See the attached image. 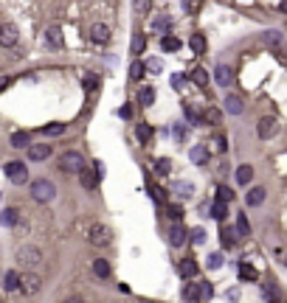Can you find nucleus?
Wrapping results in <instances>:
<instances>
[{
	"label": "nucleus",
	"instance_id": "10",
	"mask_svg": "<svg viewBox=\"0 0 287 303\" xmlns=\"http://www.w3.org/2000/svg\"><path fill=\"white\" fill-rule=\"evenodd\" d=\"M186 239H189V230H186L180 222H175L172 227H169V244L180 247V244H186Z\"/></svg>",
	"mask_w": 287,
	"mask_h": 303
},
{
	"label": "nucleus",
	"instance_id": "3",
	"mask_svg": "<svg viewBox=\"0 0 287 303\" xmlns=\"http://www.w3.org/2000/svg\"><path fill=\"white\" fill-rule=\"evenodd\" d=\"M88 239H90V244H93V247H107L110 242H113V230H110L107 224L96 222V224H90V230H88Z\"/></svg>",
	"mask_w": 287,
	"mask_h": 303
},
{
	"label": "nucleus",
	"instance_id": "27",
	"mask_svg": "<svg viewBox=\"0 0 287 303\" xmlns=\"http://www.w3.org/2000/svg\"><path fill=\"white\" fill-rule=\"evenodd\" d=\"M166 216H169L172 222H180V219H183V208H180L177 202H169V205H166Z\"/></svg>",
	"mask_w": 287,
	"mask_h": 303
},
{
	"label": "nucleus",
	"instance_id": "33",
	"mask_svg": "<svg viewBox=\"0 0 287 303\" xmlns=\"http://www.w3.org/2000/svg\"><path fill=\"white\" fill-rule=\"evenodd\" d=\"M237 233L240 236L251 233V224H248V216H245V213H237Z\"/></svg>",
	"mask_w": 287,
	"mask_h": 303
},
{
	"label": "nucleus",
	"instance_id": "19",
	"mask_svg": "<svg viewBox=\"0 0 287 303\" xmlns=\"http://www.w3.org/2000/svg\"><path fill=\"white\" fill-rule=\"evenodd\" d=\"M93 275L96 278H110V261L107 258H96L93 261Z\"/></svg>",
	"mask_w": 287,
	"mask_h": 303
},
{
	"label": "nucleus",
	"instance_id": "26",
	"mask_svg": "<svg viewBox=\"0 0 287 303\" xmlns=\"http://www.w3.org/2000/svg\"><path fill=\"white\" fill-rule=\"evenodd\" d=\"M183 298H186L189 303L200 301V283H186V289H183Z\"/></svg>",
	"mask_w": 287,
	"mask_h": 303
},
{
	"label": "nucleus",
	"instance_id": "37",
	"mask_svg": "<svg viewBox=\"0 0 287 303\" xmlns=\"http://www.w3.org/2000/svg\"><path fill=\"white\" fill-rule=\"evenodd\" d=\"M265 42L270 45V48H279V45H282V34H279V31H267V34H265Z\"/></svg>",
	"mask_w": 287,
	"mask_h": 303
},
{
	"label": "nucleus",
	"instance_id": "41",
	"mask_svg": "<svg viewBox=\"0 0 287 303\" xmlns=\"http://www.w3.org/2000/svg\"><path fill=\"white\" fill-rule=\"evenodd\" d=\"M189 236H192V242H195V244H203V242H206V230H203V227H195Z\"/></svg>",
	"mask_w": 287,
	"mask_h": 303
},
{
	"label": "nucleus",
	"instance_id": "18",
	"mask_svg": "<svg viewBox=\"0 0 287 303\" xmlns=\"http://www.w3.org/2000/svg\"><path fill=\"white\" fill-rule=\"evenodd\" d=\"M189 157H192V163H197V166H206L208 163V146H195V149L189 152Z\"/></svg>",
	"mask_w": 287,
	"mask_h": 303
},
{
	"label": "nucleus",
	"instance_id": "36",
	"mask_svg": "<svg viewBox=\"0 0 287 303\" xmlns=\"http://www.w3.org/2000/svg\"><path fill=\"white\" fill-rule=\"evenodd\" d=\"M62 132H65V126H62L59 121H54V123H48V126H43V135H54V138H57V135H62Z\"/></svg>",
	"mask_w": 287,
	"mask_h": 303
},
{
	"label": "nucleus",
	"instance_id": "23",
	"mask_svg": "<svg viewBox=\"0 0 287 303\" xmlns=\"http://www.w3.org/2000/svg\"><path fill=\"white\" fill-rule=\"evenodd\" d=\"M262 292L270 303H282V292H279V286H276L273 281H270V283H262Z\"/></svg>",
	"mask_w": 287,
	"mask_h": 303
},
{
	"label": "nucleus",
	"instance_id": "12",
	"mask_svg": "<svg viewBox=\"0 0 287 303\" xmlns=\"http://www.w3.org/2000/svg\"><path fill=\"white\" fill-rule=\"evenodd\" d=\"M220 242H222V247L225 250H234L237 247V242H240V233H237V227H222V233H220Z\"/></svg>",
	"mask_w": 287,
	"mask_h": 303
},
{
	"label": "nucleus",
	"instance_id": "49",
	"mask_svg": "<svg viewBox=\"0 0 287 303\" xmlns=\"http://www.w3.org/2000/svg\"><path fill=\"white\" fill-rule=\"evenodd\" d=\"M135 9H138V11H144V14H147V11L152 9V6H150V3H147V0H138V3H135Z\"/></svg>",
	"mask_w": 287,
	"mask_h": 303
},
{
	"label": "nucleus",
	"instance_id": "17",
	"mask_svg": "<svg viewBox=\"0 0 287 303\" xmlns=\"http://www.w3.org/2000/svg\"><path fill=\"white\" fill-rule=\"evenodd\" d=\"M17 219H20V211H17V208H6V211H0V224H3V227H14Z\"/></svg>",
	"mask_w": 287,
	"mask_h": 303
},
{
	"label": "nucleus",
	"instance_id": "13",
	"mask_svg": "<svg viewBox=\"0 0 287 303\" xmlns=\"http://www.w3.org/2000/svg\"><path fill=\"white\" fill-rule=\"evenodd\" d=\"M90 40L93 42H99V45H104L107 40H110V28H107L104 22H93L90 25Z\"/></svg>",
	"mask_w": 287,
	"mask_h": 303
},
{
	"label": "nucleus",
	"instance_id": "15",
	"mask_svg": "<svg viewBox=\"0 0 287 303\" xmlns=\"http://www.w3.org/2000/svg\"><path fill=\"white\" fill-rule=\"evenodd\" d=\"M45 42L51 48H62V28L59 25H48L45 28Z\"/></svg>",
	"mask_w": 287,
	"mask_h": 303
},
{
	"label": "nucleus",
	"instance_id": "50",
	"mask_svg": "<svg viewBox=\"0 0 287 303\" xmlns=\"http://www.w3.org/2000/svg\"><path fill=\"white\" fill-rule=\"evenodd\" d=\"M175 138H177V141H183V138H186V126L177 123V126H175Z\"/></svg>",
	"mask_w": 287,
	"mask_h": 303
},
{
	"label": "nucleus",
	"instance_id": "44",
	"mask_svg": "<svg viewBox=\"0 0 287 303\" xmlns=\"http://www.w3.org/2000/svg\"><path fill=\"white\" fill-rule=\"evenodd\" d=\"M130 76L138 81V79L144 76V65H141V62H132V67H130Z\"/></svg>",
	"mask_w": 287,
	"mask_h": 303
},
{
	"label": "nucleus",
	"instance_id": "31",
	"mask_svg": "<svg viewBox=\"0 0 287 303\" xmlns=\"http://www.w3.org/2000/svg\"><path fill=\"white\" fill-rule=\"evenodd\" d=\"M240 278L242 281H256V278H259V272H256L251 264H240Z\"/></svg>",
	"mask_w": 287,
	"mask_h": 303
},
{
	"label": "nucleus",
	"instance_id": "4",
	"mask_svg": "<svg viewBox=\"0 0 287 303\" xmlns=\"http://www.w3.org/2000/svg\"><path fill=\"white\" fill-rule=\"evenodd\" d=\"M6 177L12 180L14 185H23L25 180H28V168L20 160H12V163H6Z\"/></svg>",
	"mask_w": 287,
	"mask_h": 303
},
{
	"label": "nucleus",
	"instance_id": "56",
	"mask_svg": "<svg viewBox=\"0 0 287 303\" xmlns=\"http://www.w3.org/2000/svg\"><path fill=\"white\" fill-rule=\"evenodd\" d=\"M285 264H287V256H285Z\"/></svg>",
	"mask_w": 287,
	"mask_h": 303
},
{
	"label": "nucleus",
	"instance_id": "21",
	"mask_svg": "<svg viewBox=\"0 0 287 303\" xmlns=\"http://www.w3.org/2000/svg\"><path fill=\"white\" fill-rule=\"evenodd\" d=\"M3 289H9V292H17V289H20V272H17V269L6 272V278H3Z\"/></svg>",
	"mask_w": 287,
	"mask_h": 303
},
{
	"label": "nucleus",
	"instance_id": "39",
	"mask_svg": "<svg viewBox=\"0 0 287 303\" xmlns=\"http://www.w3.org/2000/svg\"><path fill=\"white\" fill-rule=\"evenodd\" d=\"M155 168H158V174H169V168H172V160H169V157H161Z\"/></svg>",
	"mask_w": 287,
	"mask_h": 303
},
{
	"label": "nucleus",
	"instance_id": "8",
	"mask_svg": "<svg viewBox=\"0 0 287 303\" xmlns=\"http://www.w3.org/2000/svg\"><path fill=\"white\" fill-rule=\"evenodd\" d=\"M17 37H20V31H17L14 22H3V25H0V45H3V48L17 45Z\"/></svg>",
	"mask_w": 287,
	"mask_h": 303
},
{
	"label": "nucleus",
	"instance_id": "48",
	"mask_svg": "<svg viewBox=\"0 0 287 303\" xmlns=\"http://www.w3.org/2000/svg\"><path fill=\"white\" fill-rule=\"evenodd\" d=\"M186 118H189L192 123H197V121H200V115L195 112V107H186Z\"/></svg>",
	"mask_w": 287,
	"mask_h": 303
},
{
	"label": "nucleus",
	"instance_id": "40",
	"mask_svg": "<svg viewBox=\"0 0 287 303\" xmlns=\"http://www.w3.org/2000/svg\"><path fill=\"white\" fill-rule=\"evenodd\" d=\"M175 191H177V194H180V197H192V182H177V185H175Z\"/></svg>",
	"mask_w": 287,
	"mask_h": 303
},
{
	"label": "nucleus",
	"instance_id": "24",
	"mask_svg": "<svg viewBox=\"0 0 287 303\" xmlns=\"http://www.w3.org/2000/svg\"><path fill=\"white\" fill-rule=\"evenodd\" d=\"M251 180H253V168L248 166V163H245V166H240V168H237V182H240V185H248Z\"/></svg>",
	"mask_w": 287,
	"mask_h": 303
},
{
	"label": "nucleus",
	"instance_id": "30",
	"mask_svg": "<svg viewBox=\"0 0 287 303\" xmlns=\"http://www.w3.org/2000/svg\"><path fill=\"white\" fill-rule=\"evenodd\" d=\"M135 135H138V141H141V143H147V141L152 138V126H150V123H138Z\"/></svg>",
	"mask_w": 287,
	"mask_h": 303
},
{
	"label": "nucleus",
	"instance_id": "54",
	"mask_svg": "<svg viewBox=\"0 0 287 303\" xmlns=\"http://www.w3.org/2000/svg\"><path fill=\"white\" fill-rule=\"evenodd\" d=\"M279 9H282V11L287 14V0H282V3H279Z\"/></svg>",
	"mask_w": 287,
	"mask_h": 303
},
{
	"label": "nucleus",
	"instance_id": "53",
	"mask_svg": "<svg viewBox=\"0 0 287 303\" xmlns=\"http://www.w3.org/2000/svg\"><path fill=\"white\" fill-rule=\"evenodd\" d=\"M65 303H85V301H82V298H68Z\"/></svg>",
	"mask_w": 287,
	"mask_h": 303
},
{
	"label": "nucleus",
	"instance_id": "7",
	"mask_svg": "<svg viewBox=\"0 0 287 303\" xmlns=\"http://www.w3.org/2000/svg\"><path fill=\"white\" fill-rule=\"evenodd\" d=\"M17 261L25 264V267H37V264L43 261V253H40L37 247H20V250H17Z\"/></svg>",
	"mask_w": 287,
	"mask_h": 303
},
{
	"label": "nucleus",
	"instance_id": "6",
	"mask_svg": "<svg viewBox=\"0 0 287 303\" xmlns=\"http://www.w3.org/2000/svg\"><path fill=\"white\" fill-rule=\"evenodd\" d=\"M102 168H104L102 163H96V168H93V171H90V168H85V171L79 174V180H82V188H85V191H96V185H99V177L104 174Z\"/></svg>",
	"mask_w": 287,
	"mask_h": 303
},
{
	"label": "nucleus",
	"instance_id": "43",
	"mask_svg": "<svg viewBox=\"0 0 287 303\" xmlns=\"http://www.w3.org/2000/svg\"><path fill=\"white\" fill-rule=\"evenodd\" d=\"M211 295H214V289H211V283H206V281H203V283H200V301H208Z\"/></svg>",
	"mask_w": 287,
	"mask_h": 303
},
{
	"label": "nucleus",
	"instance_id": "9",
	"mask_svg": "<svg viewBox=\"0 0 287 303\" xmlns=\"http://www.w3.org/2000/svg\"><path fill=\"white\" fill-rule=\"evenodd\" d=\"M276 118L273 115H265V118H259V123H256V135L262 138V141H267V138H273L276 135Z\"/></svg>",
	"mask_w": 287,
	"mask_h": 303
},
{
	"label": "nucleus",
	"instance_id": "29",
	"mask_svg": "<svg viewBox=\"0 0 287 303\" xmlns=\"http://www.w3.org/2000/svg\"><path fill=\"white\" fill-rule=\"evenodd\" d=\"M138 101H141L144 107H150L152 101H155V90H152V87H141V90H138Z\"/></svg>",
	"mask_w": 287,
	"mask_h": 303
},
{
	"label": "nucleus",
	"instance_id": "2",
	"mask_svg": "<svg viewBox=\"0 0 287 303\" xmlns=\"http://www.w3.org/2000/svg\"><path fill=\"white\" fill-rule=\"evenodd\" d=\"M31 197L37 202H51L57 197V185L51 182V180H34L31 182Z\"/></svg>",
	"mask_w": 287,
	"mask_h": 303
},
{
	"label": "nucleus",
	"instance_id": "22",
	"mask_svg": "<svg viewBox=\"0 0 287 303\" xmlns=\"http://www.w3.org/2000/svg\"><path fill=\"white\" fill-rule=\"evenodd\" d=\"M245 202H248L251 208H259V205L265 202V188H259V185L251 188V191H248V197H245Z\"/></svg>",
	"mask_w": 287,
	"mask_h": 303
},
{
	"label": "nucleus",
	"instance_id": "14",
	"mask_svg": "<svg viewBox=\"0 0 287 303\" xmlns=\"http://www.w3.org/2000/svg\"><path fill=\"white\" fill-rule=\"evenodd\" d=\"M214 81L222 84V87H228L231 81H234V70H231L228 65H217L214 67Z\"/></svg>",
	"mask_w": 287,
	"mask_h": 303
},
{
	"label": "nucleus",
	"instance_id": "16",
	"mask_svg": "<svg viewBox=\"0 0 287 303\" xmlns=\"http://www.w3.org/2000/svg\"><path fill=\"white\" fill-rule=\"evenodd\" d=\"M197 261L195 258H183V261H180V264H177V272H180V275H183V278H195L197 275Z\"/></svg>",
	"mask_w": 287,
	"mask_h": 303
},
{
	"label": "nucleus",
	"instance_id": "42",
	"mask_svg": "<svg viewBox=\"0 0 287 303\" xmlns=\"http://www.w3.org/2000/svg\"><path fill=\"white\" fill-rule=\"evenodd\" d=\"M144 45H147V40L138 34V37H132V54H141L144 51Z\"/></svg>",
	"mask_w": 287,
	"mask_h": 303
},
{
	"label": "nucleus",
	"instance_id": "20",
	"mask_svg": "<svg viewBox=\"0 0 287 303\" xmlns=\"http://www.w3.org/2000/svg\"><path fill=\"white\" fill-rule=\"evenodd\" d=\"M242 110H245V104H242L240 96H225V112H231V115H240Z\"/></svg>",
	"mask_w": 287,
	"mask_h": 303
},
{
	"label": "nucleus",
	"instance_id": "28",
	"mask_svg": "<svg viewBox=\"0 0 287 303\" xmlns=\"http://www.w3.org/2000/svg\"><path fill=\"white\" fill-rule=\"evenodd\" d=\"M192 81H195L197 87H206V84H208V73L203 70V67H195V70H192Z\"/></svg>",
	"mask_w": 287,
	"mask_h": 303
},
{
	"label": "nucleus",
	"instance_id": "55",
	"mask_svg": "<svg viewBox=\"0 0 287 303\" xmlns=\"http://www.w3.org/2000/svg\"><path fill=\"white\" fill-rule=\"evenodd\" d=\"M6 84H9V79H0V90H6Z\"/></svg>",
	"mask_w": 287,
	"mask_h": 303
},
{
	"label": "nucleus",
	"instance_id": "34",
	"mask_svg": "<svg viewBox=\"0 0 287 303\" xmlns=\"http://www.w3.org/2000/svg\"><path fill=\"white\" fill-rule=\"evenodd\" d=\"M192 48H195L197 54H206V48H208L206 37H203V34H195V37H192Z\"/></svg>",
	"mask_w": 287,
	"mask_h": 303
},
{
	"label": "nucleus",
	"instance_id": "38",
	"mask_svg": "<svg viewBox=\"0 0 287 303\" xmlns=\"http://www.w3.org/2000/svg\"><path fill=\"white\" fill-rule=\"evenodd\" d=\"M211 216L214 219H225V202H214L211 205Z\"/></svg>",
	"mask_w": 287,
	"mask_h": 303
},
{
	"label": "nucleus",
	"instance_id": "46",
	"mask_svg": "<svg viewBox=\"0 0 287 303\" xmlns=\"http://www.w3.org/2000/svg\"><path fill=\"white\" fill-rule=\"evenodd\" d=\"M85 90H88V93H96V90H99V76L88 79V81H85Z\"/></svg>",
	"mask_w": 287,
	"mask_h": 303
},
{
	"label": "nucleus",
	"instance_id": "25",
	"mask_svg": "<svg viewBox=\"0 0 287 303\" xmlns=\"http://www.w3.org/2000/svg\"><path fill=\"white\" fill-rule=\"evenodd\" d=\"M12 146H17V149L31 146V135H28V132H14V135H12Z\"/></svg>",
	"mask_w": 287,
	"mask_h": 303
},
{
	"label": "nucleus",
	"instance_id": "57",
	"mask_svg": "<svg viewBox=\"0 0 287 303\" xmlns=\"http://www.w3.org/2000/svg\"><path fill=\"white\" fill-rule=\"evenodd\" d=\"M147 303H152V301H147Z\"/></svg>",
	"mask_w": 287,
	"mask_h": 303
},
{
	"label": "nucleus",
	"instance_id": "1",
	"mask_svg": "<svg viewBox=\"0 0 287 303\" xmlns=\"http://www.w3.org/2000/svg\"><path fill=\"white\" fill-rule=\"evenodd\" d=\"M85 168H88V163L79 152H65L59 157V171H65V174H82Z\"/></svg>",
	"mask_w": 287,
	"mask_h": 303
},
{
	"label": "nucleus",
	"instance_id": "52",
	"mask_svg": "<svg viewBox=\"0 0 287 303\" xmlns=\"http://www.w3.org/2000/svg\"><path fill=\"white\" fill-rule=\"evenodd\" d=\"M206 118H208V121H220V112H217V110H208Z\"/></svg>",
	"mask_w": 287,
	"mask_h": 303
},
{
	"label": "nucleus",
	"instance_id": "47",
	"mask_svg": "<svg viewBox=\"0 0 287 303\" xmlns=\"http://www.w3.org/2000/svg\"><path fill=\"white\" fill-rule=\"evenodd\" d=\"M183 84H186V76H180V73H175V76H172V87H175V90H180Z\"/></svg>",
	"mask_w": 287,
	"mask_h": 303
},
{
	"label": "nucleus",
	"instance_id": "45",
	"mask_svg": "<svg viewBox=\"0 0 287 303\" xmlns=\"http://www.w3.org/2000/svg\"><path fill=\"white\" fill-rule=\"evenodd\" d=\"M208 267H211V269H220V267H222V256H220V253L208 256Z\"/></svg>",
	"mask_w": 287,
	"mask_h": 303
},
{
	"label": "nucleus",
	"instance_id": "11",
	"mask_svg": "<svg viewBox=\"0 0 287 303\" xmlns=\"http://www.w3.org/2000/svg\"><path fill=\"white\" fill-rule=\"evenodd\" d=\"M51 152H54V149H51L48 143H31V146H28V157H31L34 163L48 160V157H51Z\"/></svg>",
	"mask_w": 287,
	"mask_h": 303
},
{
	"label": "nucleus",
	"instance_id": "5",
	"mask_svg": "<svg viewBox=\"0 0 287 303\" xmlns=\"http://www.w3.org/2000/svg\"><path fill=\"white\" fill-rule=\"evenodd\" d=\"M20 289H23V295H37L43 289V278L37 272H23L20 275Z\"/></svg>",
	"mask_w": 287,
	"mask_h": 303
},
{
	"label": "nucleus",
	"instance_id": "32",
	"mask_svg": "<svg viewBox=\"0 0 287 303\" xmlns=\"http://www.w3.org/2000/svg\"><path fill=\"white\" fill-rule=\"evenodd\" d=\"M161 48L166 51V54H172V51H177V48H180V40H177V37H163Z\"/></svg>",
	"mask_w": 287,
	"mask_h": 303
},
{
	"label": "nucleus",
	"instance_id": "51",
	"mask_svg": "<svg viewBox=\"0 0 287 303\" xmlns=\"http://www.w3.org/2000/svg\"><path fill=\"white\" fill-rule=\"evenodd\" d=\"M200 9V3H192V0H189V3H183V11H189V14H192V11H197Z\"/></svg>",
	"mask_w": 287,
	"mask_h": 303
},
{
	"label": "nucleus",
	"instance_id": "35",
	"mask_svg": "<svg viewBox=\"0 0 287 303\" xmlns=\"http://www.w3.org/2000/svg\"><path fill=\"white\" fill-rule=\"evenodd\" d=\"M231 200H234V191H231L228 185H220L217 188V202H225V205H228Z\"/></svg>",
	"mask_w": 287,
	"mask_h": 303
}]
</instances>
